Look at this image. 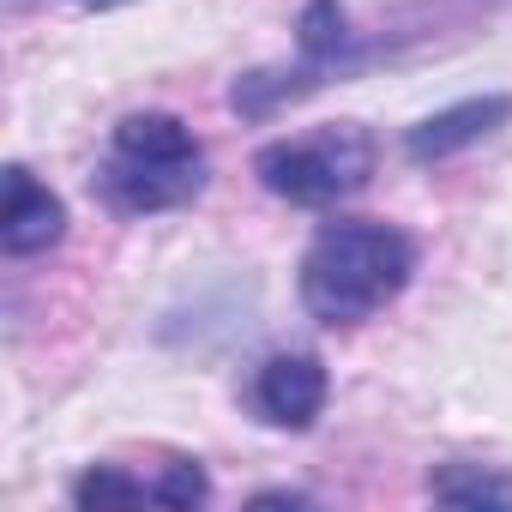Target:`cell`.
<instances>
[{"instance_id":"8fae6325","label":"cell","mask_w":512,"mask_h":512,"mask_svg":"<svg viewBox=\"0 0 512 512\" xmlns=\"http://www.w3.org/2000/svg\"><path fill=\"white\" fill-rule=\"evenodd\" d=\"M260 506H308V494H290V488H272V494H253Z\"/></svg>"},{"instance_id":"30bf717a","label":"cell","mask_w":512,"mask_h":512,"mask_svg":"<svg viewBox=\"0 0 512 512\" xmlns=\"http://www.w3.org/2000/svg\"><path fill=\"white\" fill-rule=\"evenodd\" d=\"M151 500H163V506H199V500H211V482H205V470L199 464H169L157 482H151Z\"/></svg>"},{"instance_id":"7a4b0ae2","label":"cell","mask_w":512,"mask_h":512,"mask_svg":"<svg viewBox=\"0 0 512 512\" xmlns=\"http://www.w3.org/2000/svg\"><path fill=\"white\" fill-rule=\"evenodd\" d=\"M91 187L115 217H157V211L193 205L205 193V145L181 115H163V109L127 115L115 121L109 157L97 163Z\"/></svg>"},{"instance_id":"6da1fadb","label":"cell","mask_w":512,"mask_h":512,"mask_svg":"<svg viewBox=\"0 0 512 512\" xmlns=\"http://www.w3.org/2000/svg\"><path fill=\"white\" fill-rule=\"evenodd\" d=\"M416 272V241L374 217H338L302 253V308L320 326H362L404 296Z\"/></svg>"},{"instance_id":"5b68a950","label":"cell","mask_w":512,"mask_h":512,"mask_svg":"<svg viewBox=\"0 0 512 512\" xmlns=\"http://www.w3.org/2000/svg\"><path fill=\"white\" fill-rule=\"evenodd\" d=\"M61 235H67L61 193H49L25 163H13L7 169V199H0V247H7L13 260H31V253L61 247Z\"/></svg>"},{"instance_id":"ba28073f","label":"cell","mask_w":512,"mask_h":512,"mask_svg":"<svg viewBox=\"0 0 512 512\" xmlns=\"http://www.w3.org/2000/svg\"><path fill=\"white\" fill-rule=\"evenodd\" d=\"M428 494L446 506H512V476L494 464H440L428 476Z\"/></svg>"},{"instance_id":"277c9868","label":"cell","mask_w":512,"mask_h":512,"mask_svg":"<svg viewBox=\"0 0 512 512\" xmlns=\"http://www.w3.org/2000/svg\"><path fill=\"white\" fill-rule=\"evenodd\" d=\"M326 392H332L326 362L308 356V350H284V356L260 362V374H253V410H260V422L290 428V434H302V428L320 422Z\"/></svg>"},{"instance_id":"8992f818","label":"cell","mask_w":512,"mask_h":512,"mask_svg":"<svg viewBox=\"0 0 512 512\" xmlns=\"http://www.w3.org/2000/svg\"><path fill=\"white\" fill-rule=\"evenodd\" d=\"M506 121H512V97H500V91H494V97H464V103H452V109L416 121V127L404 133V157H410V163H446V157L482 145L488 133H500Z\"/></svg>"},{"instance_id":"7c38bea8","label":"cell","mask_w":512,"mask_h":512,"mask_svg":"<svg viewBox=\"0 0 512 512\" xmlns=\"http://www.w3.org/2000/svg\"><path fill=\"white\" fill-rule=\"evenodd\" d=\"M73 7H91V13H109V7H121V0H73Z\"/></svg>"},{"instance_id":"9c48e42d","label":"cell","mask_w":512,"mask_h":512,"mask_svg":"<svg viewBox=\"0 0 512 512\" xmlns=\"http://www.w3.org/2000/svg\"><path fill=\"white\" fill-rule=\"evenodd\" d=\"M73 500L79 506H139V500H151V482H133L115 464H97L73 482Z\"/></svg>"},{"instance_id":"52a82bcc","label":"cell","mask_w":512,"mask_h":512,"mask_svg":"<svg viewBox=\"0 0 512 512\" xmlns=\"http://www.w3.org/2000/svg\"><path fill=\"white\" fill-rule=\"evenodd\" d=\"M296 49H302V67H314L320 79L332 67H344V55H350V19H344L338 0H308V7H302Z\"/></svg>"},{"instance_id":"3957f363","label":"cell","mask_w":512,"mask_h":512,"mask_svg":"<svg viewBox=\"0 0 512 512\" xmlns=\"http://www.w3.org/2000/svg\"><path fill=\"white\" fill-rule=\"evenodd\" d=\"M253 175H260L266 193L302 205V211H326L350 193L368 187L374 175V139L356 127V121H338V127H320L308 139H278L253 157Z\"/></svg>"}]
</instances>
